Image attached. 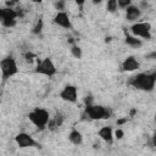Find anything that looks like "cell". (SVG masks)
I'll return each instance as SVG.
<instances>
[{
  "mask_svg": "<svg viewBox=\"0 0 156 156\" xmlns=\"http://www.w3.org/2000/svg\"><path fill=\"white\" fill-rule=\"evenodd\" d=\"M156 83V73H139L130 78L129 84L139 90L151 91L155 88Z\"/></svg>",
  "mask_w": 156,
  "mask_h": 156,
  "instance_id": "6da1fadb",
  "label": "cell"
},
{
  "mask_svg": "<svg viewBox=\"0 0 156 156\" xmlns=\"http://www.w3.org/2000/svg\"><path fill=\"white\" fill-rule=\"evenodd\" d=\"M28 118H29V121H30L37 128L44 129V128L48 126L49 121H50V115H49V112H48L45 108L37 107V108H34L32 112H29Z\"/></svg>",
  "mask_w": 156,
  "mask_h": 156,
  "instance_id": "7a4b0ae2",
  "label": "cell"
},
{
  "mask_svg": "<svg viewBox=\"0 0 156 156\" xmlns=\"http://www.w3.org/2000/svg\"><path fill=\"white\" fill-rule=\"evenodd\" d=\"M85 113L90 119L99 121V119H107L111 116V111L107 107L100 105H88L85 106Z\"/></svg>",
  "mask_w": 156,
  "mask_h": 156,
  "instance_id": "3957f363",
  "label": "cell"
},
{
  "mask_svg": "<svg viewBox=\"0 0 156 156\" xmlns=\"http://www.w3.org/2000/svg\"><path fill=\"white\" fill-rule=\"evenodd\" d=\"M0 72H1V77L4 80L15 76L18 72V66H17L16 60L13 57H10V56L2 58L0 61Z\"/></svg>",
  "mask_w": 156,
  "mask_h": 156,
  "instance_id": "277c9868",
  "label": "cell"
},
{
  "mask_svg": "<svg viewBox=\"0 0 156 156\" xmlns=\"http://www.w3.org/2000/svg\"><path fill=\"white\" fill-rule=\"evenodd\" d=\"M132 34L136 38H144V39H151V24L149 22H139L134 23L130 27Z\"/></svg>",
  "mask_w": 156,
  "mask_h": 156,
  "instance_id": "5b68a950",
  "label": "cell"
},
{
  "mask_svg": "<svg viewBox=\"0 0 156 156\" xmlns=\"http://www.w3.org/2000/svg\"><path fill=\"white\" fill-rule=\"evenodd\" d=\"M35 72L39 73V74L46 76V77H52L56 73V67H55V63L52 62L51 58L45 57L38 63V66L35 68Z\"/></svg>",
  "mask_w": 156,
  "mask_h": 156,
  "instance_id": "8992f818",
  "label": "cell"
},
{
  "mask_svg": "<svg viewBox=\"0 0 156 156\" xmlns=\"http://www.w3.org/2000/svg\"><path fill=\"white\" fill-rule=\"evenodd\" d=\"M15 141L16 144L21 147V149H26V147H33V146H40L30 134L28 133H18L15 136Z\"/></svg>",
  "mask_w": 156,
  "mask_h": 156,
  "instance_id": "52a82bcc",
  "label": "cell"
},
{
  "mask_svg": "<svg viewBox=\"0 0 156 156\" xmlns=\"http://www.w3.org/2000/svg\"><path fill=\"white\" fill-rule=\"evenodd\" d=\"M60 98L67 102H76L78 100V90L74 85H66L61 93H60Z\"/></svg>",
  "mask_w": 156,
  "mask_h": 156,
  "instance_id": "ba28073f",
  "label": "cell"
},
{
  "mask_svg": "<svg viewBox=\"0 0 156 156\" xmlns=\"http://www.w3.org/2000/svg\"><path fill=\"white\" fill-rule=\"evenodd\" d=\"M54 22L58 26V27H62L65 29H71L72 28V23H71V20H69V16L62 11V12H57L54 17Z\"/></svg>",
  "mask_w": 156,
  "mask_h": 156,
  "instance_id": "9c48e42d",
  "label": "cell"
},
{
  "mask_svg": "<svg viewBox=\"0 0 156 156\" xmlns=\"http://www.w3.org/2000/svg\"><path fill=\"white\" fill-rule=\"evenodd\" d=\"M140 16H141V9L139 6H136V5H129L126 9V18H127V21L134 22Z\"/></svg>",
  "mask_w": 156,
  "mask_h": 156,
  "instance_id": "30bf717a",
  "label": "cell"
},
{
  "mask_svg": "<svg viewBox=\"0 0 156 156\" xmlns=\"http://www.w3.org/2000/svg\"><path fill=\"white\" fill-rule=\"evenodd\" d=\"M139 67H140V63L134 56H128L122 63V68L126 72H134L139 69Z\"/></svg>",
  "mask_w": 156,
  "mask_h": 156,
  "instance_id": "8fae6325",
  "label": "cell"
},
{
  "mask_svg": "<svg viewBox=\"0 0 156 156\" xmlns=\"http://www.w3.org/2000/svg\"><path fill=\"white\" fill-rule=\"evenodd\" d=\"M18 12L15 9L10 7H0V22L5 20H16Z\"/></svg>",
  "mask_w": 156,
  "mask_h": 156,
  "instance_id": "7c38bea8",
  "label": "cell"
},
{
  "mask_svg": "<svg viewBox=\"0 0 156 156\" xmlns=\"http://www.w3.org/2000/svg\"><path fill=\"white\" fill-rule=\"evenodd\" d=\"M98 135L104 140V141H106V143H112V140H113V132H112V128L111 127H108V126H105V127H102V128H100L99 130H98Z\"/></svg>",
  "mask_w": 156,
  "mask_h": 156,
  "instance_id": "4fadbf2b",
  "label": "cell"
},
{
  "mask_svg": "<svg viewBox=\"0 0 156 156\" xmlns=\"http://www.w3.org/2000/svg\"><path fill=\"white\" fill-rule=\"evenodd\" d=\"M68 140L74 145H80L83 143V135L78 129H72L68 134Z\"/></svg>",
  "mask_w": 156,
  "mask_h": 156,
  "instance_id": "5bb4252c",
  "label": "cell"
},
{
  "mask_svg": "<svg viewBox=\"0 0 156 156\" xmlns=\"http://www.w3.org/2000/svg\"><path fill=\"white\" fill-rule=\"evenodd\" d=\"M62 123H63V116H62L61 113H56V116H55L52 119L49 121V123H48L46 127H48L49 129H51V130H55V129H57L58 127H61Z\"/></svg>",
  "mask_w": 156,
  "mask_h": 156,
  "instance_id": "9a60e30c",
  "label": "cell"
},
{
  "mask_svg": "<svg viewBox=\"0 0 156 156\" xmlns=\"http://www.w3.org/2000/svg\"><path fill=\"white\" fill-rule=\"evenodd\" d=\"M124 41H126L127 45H129L130 48H134V49H139V48H141V45H143L141 39H139V38H136V37H134V35H126Z\"/></svg>",
  "mask_w": 156,
  "mask_h": 156,
  "instance_id": "2e32d148",
  "label": "cell"
},
{
  "mask_svg": "<svg viewBox=\"0 0 156 156\" xmlns=\"http://www.w3.org/2000/svg\"><path fill=\"white\" fill-rule=\"evenodd\" d=\"M71 54H72V56L76 57V58H82V56H83L82 48L78 46V45H73V46L71 48Z\"/></svg>",
  "mask_w": 156,
  "mask_h": 156,
  "instance_id": "e0dca14e",
  "label": "cell"
},
{
  "mask_svg": "<svg viewBox=\"0 0 156 156\" xmlns=\"http://www.w3.org/2000/svg\"><path fill=\"white\" fill-rule=\"evenodd\" d=\"M106 10L111 13L116 12L118 10V6H117V0H108L107 4H106Z\"/></svg>",
  "mask_w": 156,
  "mask_h": 156,
  "instance_id": "ac0fdd59",
  "label": "cell"
},
{
  "mask_svg": "<svg viewBox=\"0 0 156 156\" xmlns=\"http://www.w3.org/2000/svg\"><path fill=\"white\" fill-rule=\"evenodd\" d=\"M43 27H44V22H43V20L41 18H39V21L35 23V26L33 27V33L34 34H39V33H41V30H43Z\"/></svg>",
  "mask_w": 156,
  "mask_h": 156,
  "instance_id": "d6986e66",
  "label": "cell"
},
{
  "mask_svg": "<svg viewBox=\"0 0 156 156\" xmlns=\"http://www.w3.org/2000/svg\"><path fill=\"white\" fill-rule=\"evenodd\" d=\"M129 5H132V1L130 0H117L118 9H127Z\"/></svg>",
  "mask_w": 156,
  "mask_h": 156,
  "instance_id": "ffe728a7",
  "label": "cell"
},
{
  "mask_svg": "<svg viewBox=\"0 0 156 156\" xmlns=\"http://www.w3.org/2000/svg\"><path fill=\"white\" fill-rule=\"evenodd\" d=\"M16 23H17L16 20H5V21H1V24L4 27H6V28H12V27L16 26Z\"/></svg>",
  "mask_w": 156,
  "mask_h": 156,
  "instance_id": "44dd1931",
  "label": "cell"
},
{
  "mask_svg": "<svg viewBox=\"0 0 156 156\" xmlns=\"http://www.w3.org/2000/svg\"><path fill=\"white\" fill-rule=\"evenodd\" d=\"M65 5H66L65 1H56V2L54 4V6H55V9L57 10V12H62V11L65 10Z\"/></svg>",
  "mask_w": 156,
  "mask_h": 156,
  "instance_id": "7402d4cb",
  "label": "cell"
},
{
  "mask_svg": "<svg viewBox=\"0 0 156 156\" xmlns=\"http://www.w3.org/2000/svg\"><path fill=\"white\" fill-rule=\"evenodd\" d=\"M122 136H123V130L117 129V130H116V138H117V139H121Z\"/></svg>",
  "mask_w": 156,
  "mask_h": 156,
  "instance_id": "603a6c76",
  "label": "cell"
}]
</instances>
